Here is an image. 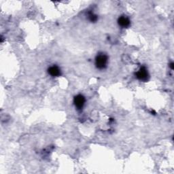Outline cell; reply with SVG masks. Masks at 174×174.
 Returning <instances> with one entry per match:
<instances>
[{
	"mask_svg": "<svg viewBox=\"0 0 174 174\" xmlns=\"http://www.w3.org/2000/svg\"><path fill=\"white\" fill-rule=\"evenodd\" d=\"M108 63V56L104 54H99L97 56L95 60V65L96 67L98 69H104L106 67V65Z\"/></svg>",
	"mask_w": 174,
	"mask_h": 174,
	"instance_id": "1",
	"label": "cell"
},
{
	"mask_svg": "<svg viewBox=\"0 0 174 174\" xmlns=\"http://www.w3.org/2000/svg\"><path fill=\"white\" fill-rule=\"evenodd\" d=\"M136 76L139 80H142V81H146L148 78V73L147 69L144 67H141L136 73Z\"/></svg>",
	"mask_w": 174,
	"mask_h": 174,
	"instance_id": "2",
	"label": "cell"
},
{
	"mask_svg": "<svg viewBox=\"0 0 174 174\" xmlns=\"http://www.w3.org/2000/svg\"><path fill=\"white\" fill-rule=\"evenodd\" d=\"M74 101L75 105H76V107L78 109H82L84 105L85 99L82 95H77L76 97L74 98Z\"/></svg>",
	"mask_w": 174,
	"mask_h": 174,
	"instance_id": "3",
	"label": "cell"
},
{
	"mask_svg": "<svg viewBox=\"0 0 174 174\" xmlns=\"http://www.w3.org/2000/svg\"><path fill=\"white\" fill-rule=\"evenodd\" d=\"M48 73L52 76L56 77L61 75V70L56 66H52L48 69Z\"/></svg>",
	"mask_w": 174,
	"mask_h": 174,
	"instance_id": "4",
	"label": "cell"
},
{
	"mask_svg": "<svg viewBox=\"0 0 174 174\" xmlns=\"http://www.w3.org/2000/svg\"><path fill=\"white\" fill-rule=\"evenodd\" d=\"M118 24L123 27H127L130 25V20L126 17H121L118 19Z\"/></svg>",
	"mask_w": 174,
	"mask_h": 174,
	"instance_id": "5",
	"label": "cell"
},
{
	"mask_svg": "<svg viewBox=\"0 0 174 174\" xmlns=\"http://www.w3.org/2000/svg\"><path fill=\"white\" fill-rule=\"evenodd\" d=\"M89 19L90 20V21L95 22L97 20V17L96 16V15H94L93 14H90L89 15Z\"/></svg>",
	"mask_w": 174,
	"mask_h": 174,
	"instance_id": "6",
	"label": "cell"
}]
</instances>
